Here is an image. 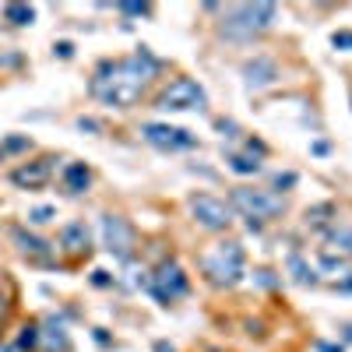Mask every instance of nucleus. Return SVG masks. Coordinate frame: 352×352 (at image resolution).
<instances>
[{
  "mask_svg": "<svg viewBox=\"0 0 352 352\" xmlns=\"http://www.w3.org/2000/svg\"><path fill=\"white\" fill-rule=\"evenodd\" d=\"M159 67H162V64L141 46L138 53L127 56V60L102 64V67L92 74L88 88H92V96L102 99L106 106H113V109H127V106H134V102L141 99L144 85H148V81L159 74Z\"/></svg>",
  "mask_w": 352,
  "mask_h": 352,
  "instance_id": "1",
  "label": "nucleus"
},
{
  "mask_svg": "<svg viewBox=\"0 0 352 352\" xmlns=\"http://www.w3.org/2000/svg\"><path fill=\"white\" fill-rule=\"evenodd\" d=\"M275 14L278 8L268 4V0H257V4H236L229 8L226 18H222V36L226 39H236V43H247L261 32H268L275 25Z\"/></svg>",
  "mask_w": 352,
  "mask_h": 352,
  "instance_id": "2",
  "label": "nucleus"
},
{
  "mask_svg": "<svg viewBox=\"0 0 352 352\" xmlns=\"http://www.w3.org/2000/svg\"><path fill=\"white\" fill-rule=\"evenodd\" d=\"M243 247L240 243H219L201 257V268L215 285H236L243 278Z\"/></svg>",
  "mask_w": 352,
  "mask_h": 352,
  "instance_id": "3",
  "label": "nucleus"
},
{
  "mask_svg": "<svg viewBox=\"0 0 352 352\" xmlns=\"http://www.w3.org/2000/svg\"><path fill=\"white\" fill-rule=\"evenodd\" d=\"M232 208L243 212V215L254 222V219H275V215H282L285 201H282V194H275V190L236 187V190H232Z\"/></svg>",
  "mask_w": 352,
  "mask_h": 352,
  "instance_id": "4",
  "label": "nucleus"
},
{
  "mask_svg": "<svg viewBox=\"0 0 352 352\" xmlns=\"http://www.w3.org/2000/svg\"><path fill=\"white\" fill-rule=\"evenodd\" d=\"M148 292L166 307V303H173V300L187 296V292H190V282H187L184 268H180L176 261H162L159 268H155V275L148 278Z\"/></svg>",
  "mask_w": 352,
  "mask_h": 352,
  "instance_id": "5",
  "label": "nucleus"
},
{
  "mask_svg": "<svg viewBox=\"0 0 352 352\" xmlns=\"http://www.w3.org/2000/svg\"><path fill=\"white\" fill-rule=\"evenodd\" d=\"M102 247L116 261H131L138 247V232L124 215H102Z\"/></svg>",
  "mask_w": 352,
  "mask_h": 352,
  "instance_id": "6",
  "label": "nucleus"
},
{
  "mask_svg": "<svg viewBox=\"0 0 352 352\" xmlns=\"http://www.w3.org/2000/svg\"><path fill=\"white\" fill-rule=\"evenodd\" d=\"M208 106V96L194 78H176L166 92L159 96V109H173V113H184V109H204Z\"/></svg>",
  "mask_w": 352,
  "mask_h": 352,
  "instance_id": "7",
  "label": "nucleus"
},
{
  "mask_svg": "<svg viewBox=\"0 0 352 352\" xmlns=\"http://www.w3.org/2000/svg\"><path fill=\"white\" fill-rule=\"evenodd\" d=\"M190 215L197 219V226L212 229V232H219V229H226L232 222V208L226 201L212 197V194H194L190 197Z\"/></svg>",
  "mask_w": 352,
  "mask_h": 352,
  "instance_id": "8",
  "label": "nucleus"
},
{
  "mask_svg": "<svg viewBox=\"0 0 352 352\" xmlns=\"http://www.w3.org/2000/svg\"><path fill=\"white\" fill-rule=\"evenodd\" d=\"M141 134H144V141H148V144H155V148H169V152H176V148H194V144H197V138H194L190 131L169 127V124H144Z\"/></svg>",
  "mask_w": 352,
  "mask_h": 352,
  "instance_id": "9",
  "label": "nucleus"
},
{
  "mask_svg": "<svg viewBox=\"0 0 352 352\" xmlns=\"http://www.w3.org/2000/svg\"><path fill=\"white\" fill-rule=\"evenodd\" d=\"M53 162H56L53 155H43V159H36V162L18 166V169L11 173V184L21 187V190H39V187H46L50 176H53Z\"/></svg>",
  "mask_w": 352,
  "mask_h": 352,
  "instance_id": "10",
  "label": "nucleus"
},
{
  "mask_svg": "<svg viewBox=\"0 0 352 352\" xmlns=\"http://www.w3.org/2000/svg\"><path fill=\"white\" fill-rule=\"evenodd\" d=\"M243 81H247V88H254V92L275 85V81H278L275 60H268V56H254V60H247V64H243Z\"/></svg>",
  "mask_w": 352,
  "mask_h": 352,
  "instance_id": "11",
  "label": "nucleus"
},
{
  "mask_svg": "<svg viewBox=\"0 0 352 352\" xmlns=\"http://www.w3.org/2000/svg\"><path fill=\"white\" fill-rule=\"evenodd\" d=\"M60 250L67 257H81V254L92 250V232H88L85 222H67L60 229Z\"/></svg>",
  "mask_w": 352,
  "mask_h": 352,
  "instance_id": "12",
  "label": "nucleus"
},
{
  "mask_svg": "<svg viewBox=\"0 0 352 352\" xmlns=\"http://www.w3.org/2000/svg\"><path fill=\"white\" fill-rule=\"evenodd\" d=\"M39 345L43 352H67L71 349V335L60 320H46V331L39 328Z\"/></svg>",
  "mask_w": 352,
  "mask_h": 352,
  "instance_id": "13",
  "label": "nucleus"
},
{
  "mask_svg": "<svg viewBox=\"0 0 352 352\" xmlns=\"http://www.w3.org/2000/svg\"><path fill=\"white\" fill-rule=\"evenodd\" d=\"M11 236H14L18 250H21V254H28V257H46V254L53 250V243H50V240L36 236V232H28V229H21V226H14V229H11Z\"/></svg>",
  "mask_w": 352,
  "mask_h": 352,
  "instance_id": "14",
  "label": "nucleus"
},
{
  "mask_svg": "<svg viewBox=\"0 0 352 352\" xmlns=\"http://www.w3.org/2000/svg\"><path fill=\"white\" fill-rule=\"evenodd\" d=\"M88 184H92V173H88L85 162H67L64 166V187H67V194H85Z\"/></svg>",
  "mask_w": 352,
  "mask_h": 352,
  "instance_id": "15",
  "label": "nucleus"
},
{
  "mask_svg": "<svg viewBox=\"0 0 352 352\" xmlns=\"http://www.w3.org/2000/svg\"><path fill=\"white\" fill-rule=\"evenodd\" d=\"M4 21H11L14 28H25L36 21V8L32 4H8L4 8Z\"/></svg>",
  "mask_w": 352,
  "mask_h": 352,
  "instance_id": "16",
  "label": "nucleus"
},
{
  "mask_svg": "<svg viewBox=\"0 0 352 352\" xmlns=\"http://www.w3.org/2000/svg\"><path fill=\"white\" fill-rule=\"evenodd\" d=\"M229 169L240 173V176H257L261 173V162L254 155H229Z\"/></svg>",
  "mask_w": 352,
  "mask_h": 352,
  "instance_id": "17",
  "label": "nucleus"
},
{
  "mask_svg": "<svg viewBox=\"0 0 352 352\" xmlns=\"http://www.w3.org/2000/svg\"><path fill=\"white\" fill-rule=\"evenodd\" d=\"M39 349V324H25L18 331V352H32Z\"/></svg>",
  "mask_w": 352,
  "mask_h": 352,
  "instance_id": "18",
  "label": "nucleus"
},
{
  "mask_svg": "<svg viewBox=\"0 0 352 352\" xmlns=\"http://www.w3.org/2000/svg\"><path fill=\"white\" fill-rule=\"evenodd\" d=\"M28 148H32V141H28L25 134H11V138H4V144H0V159L11 155V152H28Z\"/></svg>",
  "mask_w": 352,
  "mask_h": 352,
  "instance_id": "19",
  "label": "nucleus"
},
{
  "mask_svg": "<svg viewBox=\"0 0 352 352\" xmlns=\"http://www.w3.org/2000/svg\"><path fill=\"white\" fill-rule=\"evenodd\" d=\"M320 268H324V272H338V275H349V261L338 254H320Z\"/></svg>",
  "mask_w": 352,
  "mask_h": 352,
  "instance_id": "20",
  "label": "nucleus"
},
{
  "mask_svg": "<svg viewBox=\"0 0 352 352\" xmlns=\"http://www.w3.org/2000/svg\"><path fill=\"white\" fill-rule=\"evenodd\" d=\"M289 272H292V278H296L300 285H307V282H314V272L307 268V264H303L300 257H289Z\"/></svg>",
  "mask_w": 352,
  "mask_h": 352,
  "instance_id": "21",
  "label": "nucleus"
},
{
  "mask_svg": "<svg viewBox=\"0 0 352 352\" xmlns=\"http://www.w3.org/2000/svg\"><path fill=\"white\" fill-rule=\"evenodd\" d=\"M53 219H56V208H50V204H39V208L28 212V222H32V226H46Z\"/></svg>",
  "mask_w": 352,
  "mask_h": 352,
  "instance_id": "22",
  "label": "nucleus"
},
{
  "mask_svg": "<svg viewBox=\"0 0 352 352\" xmlns=\"http://www.w3.org/2000/svg\"><path fill=\"white\" fill-rule=\"evenodd\" d=\"M328 240H331L335 247H342L345 254H352V229H331Z\"/></svg>",
  "mask_w": 352,
  "mask_h": 352,
  "instance_id": "23",
  "label": "nucleus"
},
{
  "mask_svg": "<svg viewBox=\"0 0 352 352\" xmlns=\"http://www.w3.org/2000/svg\"><path fill=\"white\" fill-rule=\"evenodd\" d=\"M124 14H131V18H141V14H152V4H116Z\"/></svg>",
  "mask_w": 352,
  "mask_h": 352,
  "instance_id": "24",
  "label": "nucleus"
},
{
  "mask_svg": "<svg viewBox=\"0 0 352 352\" xmlns=\"http://www.w3.org/2000/svg\"><path fill=\"white\" fill-rule=\"evenodd\" d=\"M324 215H331V204H317L314 212H307V222H314V226H320L324 222Z\"/></svg>",
  "mask_w": 352,
  "mask_h": 352,
  "instance_id": "25",
  "label": "nucleus"
},
{
  "mask_svg": "<svg viewBox=\"0 0 352 352\" xmlns=\"http://www.w3.org/2000/svg\"><path fill=\"white\" fill-rule=\"evenodd\" d=\"M331 46L335 50H352V32H335L331 36Z\"/></svg>",
  "mask_w": 352,
  "mask_h": 352,
  "instance_id": "26",
  "label": "nucleus"
},
{
  "mask_svg": "<svg viewBox=\"0 0 352 352\" xmlns=\"http://www.w3.org/2000/svg\"><path fill=\"white\" fill-rule=\"evenodd\" d=\"M292 184H296V173H285V176L278 173L275 176V187H292Z\"/></svg>",
  "mask_w": 352,
  "mask_h": 352,
  "instance_id": "27",
  "label": "nucleus"
},
{
  "mask_svg": "<svg viewBox=\"0 0 352 352\" xmlns=\"http://www.w3.org/2000/svg\"><path fill=\"white\" fill-rule=\"evenodd\" d=\"M56 56H64V60H71V56H74V46H71V43H56Z\"/></svg>",
  "mask_w": 352,
  "mask_h": 352,
  "instance_id": "28",
  "label": "nucleus"
},
{
  "mask_svg": "<svg viewBox=\"0 0 352 352\" xmlns=\"http://www.w3.org/2000/svg\"><path fill=\"white\" fill-rule=\"evenodd\" d=\"M335 289H338V292H352V272H349L342 282H335Z\"/></svg>",
  "mask_w": 352,
  "mask_h": 352,
  "instance_id": "29",
  "label": "nucleus"
},
{
  "mask_svg": "<svg viewBox=\"0 0 352 352\" xmlns=\"http://www.w3.org/2000/svg\"><path fill=\"white\" fill-rule=\"evenodd\" d=\"M92 282H96V285H109V275H106V272H92Z\"/></svg>",
  "mask_w": 352,
  "mask_h": 352,
  "instance_id": "30",
  "label": "nucleus"
},
{
  "mask_svg": "<svg viewBox=\"0 0 352 352\" xmlns=\"http://www.w3.org/2000/svg\"><path fill=\"white\" fill-rule=\"evenodd\" d=\"M78 127H81V131H99V124H96V120H85V116L78 120Z\"/></svg>",
  "mask_w": 352,
  "mask_h": 352,
  "instance_id": "31",
  "label": "nucleus"
},
{
  "mask_svg": "<svg viewBox=\"0 0 352 352\" xmlns=\"http://www.w3.org/2000/svg\"><path fill=\"white\" fill-rule=\"evenodd\" d=\"M257 282H261V285H275V278H272V272H257Z\"/></svg>",
  "mask_w": 352,
  "mask_h": 352,
  "instance_id": "32",
  "label": "nucleus"
},
{
  "mask_svg": "<svg viewBox=\"0 0 352 352\" xmlns=\"http://www.w3.org/2000/svg\"><path fill=\"white\" fill-rule=\"evenodd\" d=\"M155 352H176V349H173L169 342H155Z\"/></svg>",
  "mask_w": 352,
  "mask_h": 352,
  "instance_id": "33",
  "label": "nucleus"
},
{
  "mask_svg": "<svg viewBox=\"0 0 352 352\" xmlns=\"http://www.w3.org/2000/svg\"><path fill=\"white\" fill-rule=\"evenodd\" d=\"M0 352H18V345H4V342H0Z\"/></svg>",
  "mask_w": 352,
  "mask_h": 352,
  "instance_id": "34",
  "label": "nucleus"
},
{
  "mask_svg": "<svg viewBox=\"0 0 352 352\" xmlns=\"http://www.w3.org/2000/svg\"><path fill=\"white\" fill-rule=\"evenodd\" d=\"M4 314H8V300H4V296H0V317H4Z\"/></svg>",
  "mask_w": 352,
  "mask_h": 352,
  "instance_id": "35",
  "label": "nucleus"
}]
</instances>
